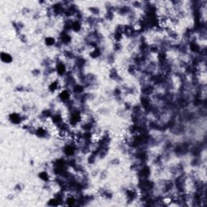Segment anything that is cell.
<instances>
[{"mask_svg": "<svg viewBox=\"0 0 207 207\" xmlns=\"http://www.w3.org/2000/svg\"><path fill=\"white\" fill-rule=\"evenodd\" d=\"M8 119L12 124L14 125H19L21 123H24V118L23 116H21L18 113H11L8 117Z\"/></svg>", "mask_w": 207, "mask_h": 207, "instance_id": "cell-1", "label": "cell"}, {"mask_svg": "<svg viewBox=\"0 0 207 207\" xmlns=\"http://www.w3.org/2000/svg\"><path fill=\"white\" fill-rule=\"evenodd\" d=\"M57 42H58V41L56 40V38L54 36H48L45 38V45H46L47 47H53V46H55Z\"/></svg>", "mask_w": 207, "mask_h": 207, "instance_id": "cell-2", "label": "cell"}, {"mask_svg": "<svg viewBox=\"0 0 207 207\" xmlns=\"http://www.w3.org/2000/svg\"><path fill=\"white\" fill-rule=\"evenodd\" d=\"M0 58H1V60H2V63H7V64L12 63V60H13L12 56L10 53H7V52H2L1 54H0Z\"/></svg>", "mask_w": 207, "mask_h": 207, "instance_id": "cell-3", "label": "cell"}]
</instances>
